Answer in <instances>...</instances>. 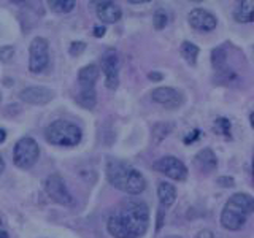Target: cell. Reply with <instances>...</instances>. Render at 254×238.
<instances>
[{"mask_svg":"<svg viewBox=\"0 0 254 238\" xmlns=\"http://www.w3.org/2000/svg\"><path fill=\"white\" fill-rule=\"evenodd\" d=\"M19 97L30 105H46L54 99V92L45 86H30L19 92Z\"/></svg>","mask_w":254,"mask_h":238,"instance_id":"obj_12","label":"cell"},{"mask_svg":"<svg viewBox=\"0 0 254 238\" xmlns=\"http://www.w3.org/2000/svg\"><path fill=\"white\" fill-rule=\"evenodd\" d=\"M86 50V43L84 42H73L70 45V54L71 56H79Z\"/></svg>","mask_w":254,"mask_h":238,"instance_id":"obj_26","label":"cell"},{"mask_svg":"<svg viewBox=\"0 0 254 238\" xmlns=\"http://www.w3.org/2000/svg\"><path fill=\"white\" fill-rule=\"evenodd\" d=\"M188 21L190 24V27H194L200 32H210L218 26L216 16L210 13L208 10H203V8H194V10L189 13Z\"/></svg>","mask_w":254,"mask_h":238,"instance_id":"obj_11","label":"cell"},{"mask_svg":"<svg viewBox=\"0 0 254 238\" xmlns=\"http://www.w3.org/2000/svg\"><path fill=\"white\" fill-rule=\"evenodd\" d=\"M254 210V200L250 194L238 192L229 198L221 213V224L227 230H238L246 224V219Z\"/></svg>","mask_w":254,"mask_h":238,"instance_id":"obj_3","label":"cell"},{"mask_svg":"<svg viewBox=\"0 0 254 238\" xmlns=\"http://www.w3.org/2000/svg\"><path fill=\"white\" fill-rule=\"evenodd\" d=\"M253 14H254V2L245 0V2L238 5V8L234 11V18L238 22H251Z\"/></svg>","mask_w":254,"mask_h":238,"instance_id":"obj_17","label":"cell"},{"mask_svg":"<svg viewBox=\"0 0 254 238\" xmlns=\"http://www.w3.org/2000/svg\"><path fill=\"white\" fill-rule=\"evenodd\" d=\"M13 54H14V46L6 45V46L0 48V60L8 62V60L13 58Z\"/></svg>","mask_w":254,"mask_h":238,"instance_id":"obj_25","label":"cell"},{"mask_svg":"<svg viewBox=\"0 0 254 238\" xmlns=\"http://www.w3.org/2000/svg\"><path fill=\"white\" fill-rule=\"evenodd\" d=\"M50 63V45L45 38L35 37L29 48V70L32 73H42Z\"/></svg>","mask_w":254,"mask_h":238,"instance_id":"obj_6","label":"cell"},{"mask_svg":"<svg viewBox=\"0 0 254 238\" xmlns=\"http://www.w3.org/2000/svg\"><path fill=\"white\" fill-rule=\"evenodd\" d=\"M95 13H97V18L100 21L108 22V24L118 22L123 16L121 8L113 2H99L97 8H95Z\"/></svg>","mask_w":254,"mask_h":238,"instance_id":"obj_13","label":"cell"},{"mask_svg":"<svg viewBox=\"0 0 254 238\" xmlns=\"http://www.w3.org/2000/svg\"><path fill=\"white\" fill-rule=\"evenodd\" d=\"M151 99H153V102L169 110L180 108L183 105V102H185V97H183V94L180 91L173 89V87H167V86L154 89L151 92Z\"/></svg>","mask_w":254,"mask_h":238,"instance_id":"obj_9","label":"cell"},{"mask_svg":"<svg viewBox=\"0 0 254 238\" xmlns=\"http://www.w3.org/2000/svg\"><path fill=\"white\" fill-rule=\"evenodd\" d=\"M148 78H149V79H153V81H161V79H162V75H161V73H157V71H153V73H149V75H148Z\"/></svg>","mask_w":254,"mask_h":238,"instance_id":"obj_31","label":"cell"},{"mask_svg":"<svg viewBox=\"0 0 254 238\" xmlns=\"http://www.w3.org/2000/svg\"><path fill=\"white\" fill-rule=\"evenodd\" d=\"M76 103L83 108L92 110L95 107V89H79L76 95Z\"/></svg>","mask_w":254,"mask_h":238,"instance_id":"obj_20","label":"cell"},{"mask_svg":"<svg viewBox=\"0 0 254 238\" xmlns=\"http://www.w3.org/2000/svg\"><path fill=\"white\" fill-rule=\"evenodd\" d=\"M5 170V161H3V157L0 156V173H2Z\"/></svg>","mask_w":254,"mask_h":238,"instance_id":"obj_34","label":"cell"},{"mask_svg":"<svg viewBox=\"0 0 254 238\" xmlns=\"http://www.w3.org/2000/svg\"><path fill=\"white\" fill-rule=\"evenodd\" d=\"M198 137H200V130L194 129L192 132H189L185 137V143H186V145H189V143H194L195 140H198Z\"/></svg>","mask_w":254,"mask_h":238,"instance_id":"obj_27","label":"cell"},{"mask_svg":"<svg viewBox=\"0 0 254 238\" xmlns=\"http://www.w3.org/2000/svg\"><path fill=\"white\" fill-rule=\"evenodd\" d=\"M105 32H107V29L103 27V26H95L94 27V35L97 37V38H102L103 35H105Z\"/></svg>","mask_w":254,"mask_h":238,"instance_id":"obj_30","label":"cell"},{"mask_svg":"<svg viewBox=\"0 0 254 238\" xmlns=\"http://www.w3.org/2000/svg\"><path fill=\"white\" fill-rule=\"evenodd\" d=\"M0 229H2V218H0Z\"/></svg>","mask_w":254,"mask_h":238,"instance_id":"obj_35","label":"cell"},{"mask_svg":"<svg viewBox=\"0 0 254 238\" xmlns=\"http://www.w3.org/2000/svg\"><path fill=\"white\" fill-rule=\"evenodd\" d=\"M6 140V132L3 129H0V143H3Z\"/></svg>","mask_w":254,"mask_h":238,"instance_id":"obj_32","label":"cell"},{"mask_svg":"<svg viewBox=\"0 0 254 238\" xmlns=\"http://www.w3.org/2000/svg\"><path fill=\"white\" fill-rule=\"evenodd\" d=\"M172 124H167V122H159L154 125V129H153V138H154V143H159L162 138H165L167 135L170 133L172 130Z\"/></svg>","mask_w":254,"mask_h":238,"instance_id":"obj_23","label":"cell"},{"mask_svg":"<svg viewBox=\"0 0 254 238\" xmlns=\"http://www.w3.org/2000/svg\"><path fill=\"white\" fill-rule=\"evenodd\" d=\"M167 22H169V18H167V13L164 8H157V10L154 11V16H153V24H154V27L157 30H162L165 26H167Z\"/></svg>","mask_w":254,"mask_h":238,"instance_id":"obj_24","label":"cell"},{"mask_svg":"<svg viewBox=\"0 0 254 238\" xmlns=\"http://www.w3.org/2000/svg\"><path fill=\"white\" fill-rule=\"evenodd\" d=\"M230 129H232V124L227 118H218L213 124V132L222 137H230Z\"/></svg>","mask_w":254,"mask_h":238,"instance_id":"obj_22","label":"cell"},{"mask_svg":"<svg viewBox=\"0 0 254 238\" xmlns=\"http://www.w3.org/2000/svg\"><path fill=\"white\" fill-rule=\"evenodd\" d=\"M149 224V210L143 202L130 200L110 214L107 230L115 238H140Z\"/></svg>","mask_w":254,"mask_h":238,"instance_id":"obj_1","label":"cell"},{"mask_svg":"<svg viewBox=\"0 0 254 238\" xmlns=\"http://www.w3.org/2000/svg\"><path fill=\"white\" fill-rule=\"evenodd\" d=\"M38 157H40V148H38V143L34 138L22 137L14 145L13 161H14V165L19 167V169H24V170L30 169L32 165H35Z\"/></svg>","mask_w":254,"mask_h":238,"instance_id":"obj_5","label":"cell"},{"mask_svg":"<svg viewBox=\"0 0 254 238\" xmlns=\"http://www.w3.org/2000/svg\"><path fill=\"white\" fill-rule=\"evenodd\" d=\"M153 169L172 179H177V181H183L188 177L186 165L183 164L178 157H173V156H165V157L157 159V161L153 164Z\"/></svg>","mask_w":254,"mask_h":238,"instance_id":"obj_8","label":"cell"},{"mask_svg":"<svg viewBox=\"0 0 254 238\" xmlns=\"http://www.w3.org/2000/svg\"><path fill=\"white\" fill-rule=\"evenodd\" d=\"M48 5L56 13H70L76 6V2L73 0H50Z\"/></svg>","mask_w":254,"mask_h":238,"instance_id":"obj_21","label":"cell"},{"mask_svg":"<svg viewBox=\"0 0 254 238\" xmlns=\"http://www.w3.org/2000/svg\"><path fill=\"white\" fill-rule=\"evenodd\" d=\"M194 238H216V235H214L211 230L203 229V230H200V232H197V235Z\"/></svg>","mask_w":254,"mask_h":238,"instance_id":"obj_29","label":"cell"},{"mask_svg":"<svg viewBox=\"0 0 254 238\" xmlns=\"http://www.w3.org/2000/svg\"><path fill=\"white\" fill-rule=\"evenodd\" d=\"M102 71L108 89H116L119 84V59L115 51H107L102 56Z\"/></svg>","mask_w":254,"mask_h":238,"instance_id":"obj_10","label":"cell"},{"mask_svg":"<svg viewBox=\"0 0 254 238\" xmlns=\"http://www.w3.org/2000/svg\"><path fill=\"white\" fill-rule=\"evenodd\" d=\"M170 238H180V237H170Z\"/></svg>","mask_w":254,"mask_h":238,"instance_id":"obj_36","label":"cell"},{"mask_svg":"<svg viewBox=\"0 0 254 238\" xmlns=\"http://www.w3.org/2000/svg\"><path fill=\"white\" fill-rule=\"evenodd\" d=\"M194 164L200 172L203 173H210L213 170H216L218 167V159L214 156V153L210 148H203L200 149L194 157Z\"/></svg>","mask_w":254,"mask_h":238,"instance_id":"obj_14","label":"cell"},{"mask_svg":"<svg viewBox=\"0 0 254 238\" xmlns=\"http://www.w3.org/2000/svg\"><path fill=\"white\" fill-rule=\"evenodd\" d=\"M45 137L46 141L54 146L70 148V146H76L81 141L83 132L76 124L59 119V121H54L46 127Z\"/></svg>","mask_w":254,"mask_h":238,"instance_id":"obj_4","label":"cell"},{"mask_svg":"<svg viewBox=\"0 0 254 238\" xmlns=\"http://www.w3.org/2000/svg\"><path fill=\"white\" fill-rule=\"evenodd\" d=\"M157 197L162 206H170L173 205L175 198H177V189H175V186L170 184V182L162 181V182H159V186H157Z\"/></svg>","mask_w":254,"mask_h":238,"instance_id":"obj_16","label":"cell"},{"mask_svg":"<svg viewBox=\"0 0 254 238\" xmlns=\"http://www.w3.org/2000/svg\"><path fill=\"white\" fill-rule=\"evenodd\" d=\"M0 238H10V235H8V232H6V230L0 229Z\"/></svg>","mask_w":254,"mask_h":238,"instance_id":"obj_33","label":"cell"},{"mask_svg":"<svg viewBox=\"0 0 254 238\" xmlns=\"http://www.w3.org/2000/svg\"><path fill=\"white\" fill-rule=\"evenodd\" d=\"M45 190H46L48 197L59 205L70 206L75 202L73 195L70 194V190L65 184V181H64V178L58 173H53L45 179Z\"/></svg>","mask_w":254,"mask_h":238,"instance_id":"obj_7","label":"cell"},{"mask_svg":"<svg viewBox=\"0 0 254 238\" xmlns=\"http://www.w3.org/2000/svg\"><path fill=\"white\" fill-rule=\"evenodd\" d=\"M218 184L224 186V187H232L234 186V179L229 178V177H221V178H218Z\"/></svg>","mask_w":254,"mask_h":238,"instance_id":"obj_28","label":"cell"},{"mask_svg":"<svg viewBox=\"0 0 254 238\" xmlns=\"http://www.w3.org/2000/svg\"><path fill=\"white\" fill-rule=\"evenodd\" d=\"M99 79V67L91 63L79 70L78 73V83L79 89H95V83Z\"/></svg>","mask_w":254,"mask_h":238,"instance_id":"obj_15","label":"cell"},{"mask_svg":"<svg viewBox=\"0 0 254 238\" xmlns=\"http://www.w3.org/2000/svg\"><path fill=\"white\" fill-rule=\"evenodd\" d=\"M211 65L216 71L227 68V53L224 48L218 46L211 51Z\"/></svg>","mask_w":254,"mask_h":238,"instance_id":"obj_18","label":"cell"},{"mask_svg":"<svg viewBox=\"0 0 254 238\" xmlns=\"http://www.w3.org/2000/svg\"><path fill=\"white\" fill-rule=\"evenodd\" d=\"M107 178L111 186L123 190L126 194L137 195L146 187L145 177L132 165L123 161H110L107 165Z\"/></svg>","mask_w":254,"mask_h":238,"instance_id":"obj_2","label":"cell"},{"mask_svg":"<svg viewBox=\"0 0 254 238\" xmlns=\"http://www.w3.org/2000/svg\"><path fill=\"white\" fill-rule=\"evenodd\" d=\"M0 100H2V94H0Z\"/></svg>","mask_w":254,"mask_h":238,"instance_id":"obj_37","label":"cell"},{"mask_svg":"<svg viewBox=\"0 0 254 238\" xmlns=\"http://www.w3.org/2000/svg\"><path fill=\"white\" fill-rule=\"evenodd\" d=\"M180 53L183 56V59H185L188 63H190V65H195L197 56H198V46H195L194 43H190V42H183L181 48H180Z\"/></svg>","mask_w":254,"mask_h":238,"instance_id":"obj_19","label":"cell"}]
</instances>
